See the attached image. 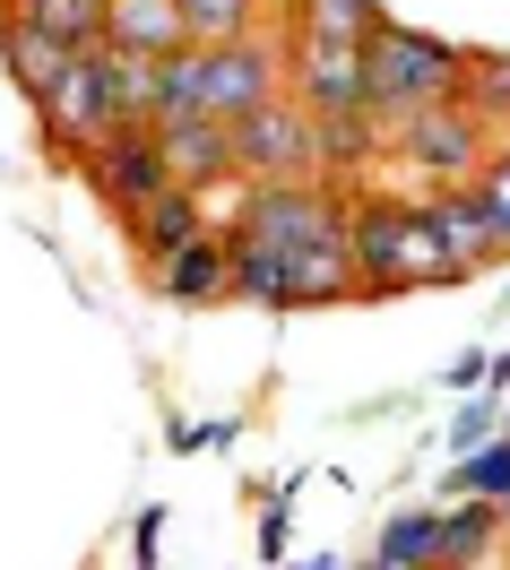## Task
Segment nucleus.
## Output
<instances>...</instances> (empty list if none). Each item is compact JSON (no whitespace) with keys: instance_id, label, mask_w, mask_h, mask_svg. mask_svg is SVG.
I'll list each match as a JSON object with an SVG mask.
<instances>
[{"instance_id":"1","label":"nucleus","mask_w":510,"mask_h":570,"mask_svg":"<svg viewBox=\"0 0 510 570\" xmlns=\"http://www.w3.org/2000/svg\"><path fill=\"white\" fill-rule=\"evenodd\" d=\"M346 259H355V277H364V303H381V294H424V285H459V277H468L415 199H355Z\"/></svg>"},{"instance_id":"2","label":"nucleus","mask_w":510,"mask_h":570,"mask_svg":"<svg viewBox=\"0 0 510 570\" xmlns=\"http://www.w3.org/2000/svg\"><path fill=\"white\" fill-rule=\"evenodd\" d=\"M468 70H475V52L424 36V27H399V18H381L364 36V87H372V112H381V121L424 112V105H459V96H468Z\"/></svg>"},{"instance_id":"3","label":"nucleus","mask_w":510,"mask_h":570,"mask_svg":"<svg viewBox=\"0 0 510 570\" xmlns=\"http://www.w3.org/2000/svg\"><path fill=\"white\" fill-rule=\"evenodd\" d=\"M346 225H355V190L337 181H252L234 234L259 250H346Z\"/></svg>"},{"instance_id":"4","label":"nucleus","mask_w":510,"mask_h":570,"mask_svg":"<svg viewBox=\"0 0 510 570\" xmlns=\"http://www.w3.org/2000/svg\"><path fill=\"white\" fill-rule=\"evenodd\" d=\"M234 174L243 181H321V121L294 96H277L252 121H234Z\"/></svg>"},{"instance_id":"5","label":"nucleus","mask_w":510,"mask_h":570,"mask_svg":"<svg viewBox=\"0 0 510 570\" xmlns=\"http://www.w3.org/2000/svg\"><path fill=\"white\" fill-rule=\"evenodd\" d=\"M390 139H399V156L415 165V174H433V181H475L484 174V147H493V130L468 112V96L459 105H424V112H399L390 121Z\"/></svg>"},{"instance_id":"6","label":"nucleus","mask_w":510,"mask_h":570,"mask_svg":"<svg viewBox=\"0 0 510 570\" xmlns=\"http://www.w3.org/2000/svg\"><path fill=\"white\" fill-rule=\"evenodd\" d=\"M199 70H208V112L217 121H252L286 96V43L243 36V43H199Z\"/></svg>"},{"instance_id":"7","label":"nucleus","mask_w":510,"mask_h":570,"mask_svg":"<svg viewBox=\"0 0 510 570\" xmlns=\"http://www.w3.org/2000/svg\"><path fill=\"white\" fill-rule=\"evenodd\" d=\"M286 96L312 112V121H337V112H372L364 43H303V36H286Z\"/></svg>"},{"instance_id":"8","label":"nucleus","mask_w":510,"mask_h":570,"mask_svg":"<svg viewBox=\"0 0 510 570\" xmlns=\"http://www.w3.org/2000/svg\"><path fill=\"white\" fill-rule=\"evenodd\" d=\"M87 181L112 199V216H139L147 199L174 190V165H165V139L147 121H121L105 147H87Z\"/></svg>"},{"instance_id":"9","label":"nucleus","mask_w":510,"mask_h":570,"mask_svg":"<svg viewBox=\"0 0 510 570\" xmlns=\"http://www.w3.org/2000/svg\"><path fill=\"white\" fill-rule=\"evenodd\" d=\"M43 130H52V147L61 156H87V147H105L112 130H121V105H112V78H105V43L96 52H78V70L43 96Z\"/></svg>"},{"instance_id":"10","label":"nucleus","mask_w":510,"mask_h":570,"mask_svg":"<svg viewBox=\"0 0 510 570\" xmlns=\"http://www.w3.org/2000/svg\"><path fill=\"white\" fill-rule=\"evenodd\" d=\"M0 70L27 87V105H43V96H52V87L78 70V52H70L61 36H43L27 9H0Z\"/></svg>"},{"instance_id":"11","label":"nucleus","mask_w":510,"mask_h":570,"mask_svg":"<svg viewBox=\"0 0 510 570\" xmlns=\"http://www.w3.org/2000/svg\"><path fill=\"white\" fill-rule=\"evenodd\" d=\"M121 225H130V250H139V268H156V259L190 250L199 234H217V225H208V208H199V190H183V181H174L165 199H147L139 216H121Z\"/></svg>"},{"instance_id":"12","label":"nucleus","mask_w":510,"mask_h":570,"mask_svg":"<svg viewBox=\"0 0 510 570\" xmlns=\"http://www.w3.org/2000/svg\"><path fill=\"white\" fill-rule=\"evenodd\" d=\"M415 208L433 216V234L441 243H450V259H459V268H493V259H510L502 250V234H493V216H484V199H475L468 181H459V190H433V199H415Z\"/></svg>"},{"instance_id":"13","label":"nucleus","mask_w":510,"mask_h":570,"mask_svg":"<svg viewBox=\"0 0 510 570\" xmlns=\"http://www.w3.org/2000/svg\"><path fill=\"white\" fill-rule=\"evenodd\" d=\"M147 285H156L165 303H217V294H234V243H225V234H199L190 250L156 259Z\"/></svg>"},{"instance_id":"14","label":"nucleus","mask_w":510,"mask_h":570,"mask_svg":"<svg viewBox=\"0 0 510 570\" xmlns=\"http://www.w3.org/2000/svg\"><path fill=\"white\" fill-rule=\"evenodd\" d=\"M156 139H165V165H174L183 190H208V181L234 174V121H217V112H190V121L156 130Z\"/></svg>"},{"instance_id":"15","label":"nucleus","mask_w":510,"mask_h":570,"mask_svg":"<svg viewBox=\"0 0 510 570\" xmlns=\"http://www.w3.org/2000/svg\"><path fill=\"white\" fill-rule=\"evenodd\" d=\"M121 52H147V61H174V52H190V18L183 0H112V36Z\"/></svg>"},{"instance_id":"16","label":"nucleus","mask_w":510,"mask_h":570,"mask_svg":"<svg viewBox=\"0 0 510 570\" xmlns=\"http://www.w3.org/2000/svg\"><path fill=\"white\" fill-rule=\"evenodd\" d=\"M0 9H27L43 36H61L70 52H96L112 36V0H0Z\"/></svg>"},{"instance_id":"17","label":"nucleus","mask_w":510,"mask_h":570,"mask_svg":"<svg viewBox=\"0 0 510 570\" xmlns=\"http://www.w3.org/2000/svg\"><path fill=\"white\" fill-rule=\"evenodd\" d=\"M390 9L381 0H294V36L303 43H364Z\"/></svg>"},{"instance_id":"18","label":"nucleus","mask_w":510,"mask_h":570,"mask_svg":"<svg viewBox=\"0 0 510 570\" xmlns=\"http://www.w3.org/2000/svg\"><path fill=\"white\" fill-rule=\"evenodd\" d=\"M190 112H208V70H199V43L174 52V61H156V130H174Z\"/></svg>"},{"instance_id":"19","label":"nucleus","mask_w":510,"mask_h":570,"mask_svg":"<svg viewBox=\"0 0 510 570\" xmlns=\"http://www.w3.org/2000/svg\"><path fill=\"white\" fill-rule=\"evenodd\" d=\"M433 544H441V510H390V528H381V562L433 570Z\"/></svg>"},{"instance_id":"20","label":"nucleus","mask_w":510,"mask_h":570,"mask_svg":"<svg viewBox=\"0 0 510 570\" xmlns=\"http://www.w3.org/2000/svg\"><path fill=\"white\" fill-rule=\"evenodd\" d=\"M468 112L493 130V139H510V52H475V70H468Z\"/></svg>"},{"instance_id":"21","label":"nucleus","mask_w":510,"mask_h":570,"mask_svg":"<svg viewBox=\"0 0 510 570\" xmlns=\"http://www.w3.org/2000/svg\"><path fill=\"white\" fill-rule=\"evenodd\" d=\"M510 501V432L502 441H484V450H475V459H459L450 466V501Z\"/></svg>"},{"instance_id":"22","label":"nucleus","mask_w":510,"mask_h":570,"mask_svg":"<svg viewBox=\"0 0 510 570\" xmlns=\"http://www.w3.org/2000/svg\"><path fill=\"white\" fill-rule=\"evenodd\" d=\"M190 43H243L259 36V0H183Z\"/></svg>"},{"instance_id":"23","label":"nucleus","mask_w":510,"mask_h":570,"mask_svg":"<svg viewBox=\"0 0 510 570\" xmlns=\"http://www.w3.org/2000/svg\"><path fill=\"white\" fill-rule=\"evenodd\" d=\"M468 190L484 199V216H493V234H502V250H510V139L484 156V174H475Z\"/></svg>"},{"instance_id":"24","label":"nucleus","mask_w":510,"mask_h":570,"mask_svg":"<svg viewBox=\"0 0 510 570\" xmlns=\"http://www.w3.org/2000/svg\"><path fill=\"white\" fill-rule=\"evenodd\" d=\"M484 441H502V406H459V424H450V450L475 459Z\"/></svg>"},{"instance_id":"25","label":"nucleus","mask_w":510,"mask_h":570,"mask_svg":"<svg viewBox=\"0 0 510 570\" xmlns=\"http://www.w3.org/2000/svg\"><path fill=\"white\" fill-rule=\"evenodd\" d=\"M259 562H286V493H268V519H259Z\"/></svg>"},{"instance_id":"26","label":"nucleus","mask_w":510,"mask_h":570,"mask_svg":"<svg viewBox=\"0 0 510 570\" xmlns=\"http://www.w3.org/2000/svg\"><path fill=\"white\" fill-rule=\"evenodd\" d=\"M156 544H165V510H139V528H130V553H139V570H156Z\"/></svg>"},{"instance_id":"27","label":"nucleus","mask_w":510,"mask_h":570,"mask_svg":"<svg viewBox=\"0 0 510 570\" xmlns=\"http://www.w3.org/2000/svg\"><path fill=\"white\" fill-rule=\"evenodd\" d=\"M475 381H493V355H459L441 372V390H475Z\"/></svg>"},{"instance_id":"28","label":"nucleus","mask_w":510,"mask_h":570,"mask_svg":"<svg viewBox=\"0 0 510 570\" xmlns=\"http://www.w3.org/2000/svg\"><path fill=\"white\" fill-rule=\"evenodd\" d=\"M225 441H234V424H174V450H225Z\"/></svg>"},{"instance_id":"29","label":"nucleus","mask_w":510,"mask_h":570,"mask_svg":"<svg viewBox=\"0 0 510 570\" xmlns=\"http://www.w3.org/2000/svg\"><path fill=\"white\" fill-rule=\"evenodd\" d=\"M294 570H346V562H337V553H312V562H294Z\"/></svg>"},{"instance_id":"30","label":"nucleus","mask_w":510,"mask_h":570,"mask_svg":"<svg viewBox=\"0 0 510 570\" xmlns=\"http://www.w3.org/2000/svg\"><path fill=\"white\" fill-rule=\"evenodd\" d=\"M459 570H510V553H484V562H459Z\"/></svg>"},{"instance_id":"31","label":"nucleus","mask_w":510,"mask_h":570,"mask_svg":"<svg viewBox=\"0 0 510 570\" xmlns=\"http://www.w3.org/2000/svg\"><path fill=\"white\" fill-rule=\"evenodd\" d=\"M355 570H399V562H381V553H372V562H355Z\"/></svg>"},{"instance_id":"32","label":"nucleus","mask_w":510,"mask_h":570,"mask_svg":"<svg viewBox=\"0 0 510 570\" xmlns=\"http://www.w3.org/2000/svg\"><path fill=\"white\" fill-rule=\"evenodd\" d=\"M502 432H510V406H502Z\"/></svg>"}]
</instances>
